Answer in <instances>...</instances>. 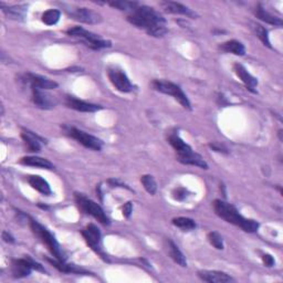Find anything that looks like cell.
Returning a JSON list of instances; mask_svg holds the SVG:
<instances>
[{
    "label": "cell",
    "mask_w": 283,
    "mask_h": 283,
    "mask_svg": "<svg viewBox=\"0 0 283 283\" xmlns=\"http://www.w3.org/2000/svg\"><path fill=\"white\" fill-rule=\"evenodd\" d=\"M127 20L137 28L146 30L150 36L159 38L167 33L165 19L159 12L151 7L138 5L137 8L134 9L127 17Z\"/></svg>",
    "instance_id": "obj_1"
},
{
    "label": "cell",
    "mask_w": 283,
    "mask_h": 283,
    "mask_svg": "<svg viewBox=\"0 0 283 283\" xmlns=\"http://www.w3.org/2000/svg\"><path fill=\"white\" fill-rule=\"evenodd\" d=\"M214 210L216 215L221 219L226 220L229 224H232L237 227H240L242 230L246 232H257L259 229V222L253 219L245 218L244 216L240 215L237 210V208L232 205L226 203L224 200L216 199L214 201Z\"/></svg>",
    "instance_id": "obj_2"
},
{
    "label": "cell",
    "mask_w": 283,
    "mask_h": 283,
    "mask_svg": "<svg viewBox=\"0 0 283 283\" xmlns=\"http://www.w3.org/2000/svg\"><path fill=\"white\" fill-rule=\"evenodd\" d=\"M170 144L175 148L177 154V159L181 164L185 165H193L203 168V170H208V164L204 159L203 156L193 151V148L186 144L185 142L180 138V136L176 133H172L168 137Z\"/></svg>",
    "instance_id": "obj_3"
},
{
    "label": "cell",
    "mask_w": 283,
    "mask_h": 283,
    "mask_svg": "<svg viewBox=\"0 0 283 283\" xmlns=\"http://www.w3.org/2000/svg\"><path fill=\"white\" fill-rule=\"evenodd\" d=\"M29 224L32 232L35 233L40 240H41L43 245H45V247L48 248V250L51 252L53 257H55L57 260L65 261V255L55 235H53L48 229L43 227L41 224H39V222L35 219H30Z\"/></svg>",
    "instance_id": "obj_4"
},
{
    "label": "cell",
    "mask_w": 283,
    "mask_h": 283,
    "mask_svg": "<svg viewBox=\"0 0 283 283\" xmlns=\"http://www.w3.org/2000/svg\"><path fill=\"white\" fill-rule=\"evenodd\" d=\"M66 33H68L70 37H76L81 39L86 46H89V48L94 50L110 48L112 45L110 41L101 39L98 35H96V33L87 31L83 29L82 27H73V28H70L68 31H66Z\"/></svg>",
    "instance_id": "obj_5"
},
{
    "label": "cell",
    "mask_w": 283,
    "mask_h": 283,
    "mask_svg": "<svg viewBox=\"0 0 283 283\" xmlns=\"http://www.w3.org/2000/svg\"><path fill=\"white\" fill-rule=\"evenodd\" d=\"M152 85L156 91L173 97L175 100L178 101V102L181 104V106L185 107V109L192 110V105H191L190 100H188L184 91L181 90L177 84L170 82V81L155 80V81H153Z\"/></svg>",
    "instance_id": "obj_6"
},
{
    "label": "cell",
    "mask_w": 283,
    "mask_h": 283,
    "mask_svg": "<svg viewBox=\"0 0 283 283\" xmlns=\"http://www.w3.org/2000/svg\"><path fill=\"white\" fill-rule=\"evenodd\" d=\"M76 203H77V206L79 207V209L82 213L86 215H91L92 217L100 221L101 224L103 225L110 224L109 217H107L106 214L102 209V207L98 205L96 201L85 197L82 194H76Z\"/></svg>",
    "instance_id": "obj_7"
},
{
    "label": "cell",
    "mask_w": 283,
    "mask_h": 283,
    "mask_svg": "<svg viewBox=\"0 0 283 283\" xmlns=\"http://www.w3.org/2000/svg\"><path fill=\"white\" fill-rule=\"evenodd\" d=\"M64 133L68 136H70L71 138L76 139L78 143L82 144L84 147L90 148V150L101 151V148H102V146H103L102 140L99 139L96 136L91 135V134H89V133H85V132L81 131L79 129H76V127L65 126L64 127Z\"/></svg>",
    "instance_id": "obj_8"
},
{
    "label": "cell",
    "mask_w": 283,
    "mask_h": 283,
    "mask_svg": "<svg viewBox=\"0 0 283 283\" xmlns=\"http://www.w3.org/2000/svg\"><path fill=\"white\" fill-rule=\"evenodd\" d=\"M32 269H36L38 271L44 272L43 267L33 261L31 258L27 259H15L11 262V272L15 278H25L28 277L31 273Z\"/></svg>",
    "instance_id": "obj_9"
},
{
    "label": "cell",
    "mask_w": 283,
    "mask_h": 283,
    "mask_svg": "<svg viewBox=\"0 0 283 283\" xmlns=\"http://www.w3.org/2000/svg\"><path fill=\"white\" fill-rule=\"evenodd\" d=\"M107 76H109L111 83L120 92L129 93L134 90V85L131 83L130 79L127 78L123 70L116 68V66H113V68L107 70Z\"/></svg>",
    "instance_id": "obj_10"
},
{
    "label": "cell",
    "mask_w": 283,
    "mask_h": 283,
    "mask_svg": "<svg viewBox=\"0 0 283 283\" xmlns=\"http://www.w3.org/2000/svg\"><path fill=\"white\" fill-rule=\"evenodd\" d=\"M82 235H83V238L85 239L86 244L89 245L98 254H100L104 260H106V255L104 254L102 248H101V231H100V229L96 225L90 224V225H87L82 230Z\"/></svg>",
    "instance_id": "obj_11"
},
{
    "label": "cell",
    "mask_w": 283,
    "mask_h": 283,
    "mask_svg": "<svg viewBox=\"0 0 283 283\" xmlns=\"http://www.w3.org/2000/svg\"><path fill=\"white\" fill-rule=\"evenodd\" d=\"M23 83L28 84L31 89H40V90H52L56 89L58 83L48 78H44L38 74L27 73L22 78Z\"/></svg>",
    "instance_id": "obj_12"
},
{
    "label": "cell",
    "mask_w": 283,
    "mask_h": 283,
    "mask_svg": "<svg viewBox=\"0 0 283 283\" xmlns=\"http://www.w3.org/2000/svg\"><path fill=\"white\" fill-rule=\"evenodd\" d=\"M71 17L78 21L87 25H97L102 22V16L100 13L87 8H77L71 11Z\"/></svg>",
    "instance_id": "obj_13"
},
{
    "label": "cell",
    "mask_w": 283,
    "mask_h": 283,
    "mask_svg": "<svg viewBox=\"0 0 283 283\" xmlns=\"http://www.w3.org/2000/svg\"><path fill=\"white\" fill-rule=\"evenodd\" d=\"M32 91V101L39 109L50 110L57 105V100L46 94L43 90L40 89H31Z\"/></svg>",
    "instance_id": "obj_14"
},
{
    "label": "cell",
    "mask_w": 283,
    "mask_h": 283,
    "mask_svg": "<svg viewBox=\"0 0 283 283\" xmlns=\"http://www.w3.org/2000/svg\"><path fill=\"white\" fill-rule=\"evenodd\" d=\"M65 105L69 107V109L76 110L79 112H84V113H93L102 110V106L97 105V104H92V103H87L84 102V101H81L79 99H76L73 97H66L65 98Z\"/></svg>",
    "instance_id": "obj_15"
},
{
    "label": "cell",
    "mask_w": 283,
    "mask_h": 283,
    "mask_svg": "<svg viewBox=\"0 0 283 283\" xmlns=\"http://www.w3.org/2000/svg\"><path fill=\"white\" fill-rule=\"evenodd\" d=\"M233 71L237 74V77L244 82V84L247 86L248 90H250L251 92H255L254 89L258 85V80L254 77H252L250 73H249L246 68L240 63H235L233 65Z\"/></svg>",
    "instance_id": "obj_16"
},
{
    "label": "cell",
    "mask_w": 283,
    "mask_h": 283,
    "mask_svg": "<svg viewBox=\"0 0 283 283\" xmlns=\"http://www.w3.org/2000/svg\"><path fill=\"white\" fill-rule=\"evenodd\" d=\"M198 277L206 282L210 283H227L231 282L233 279L225 272L221 271H209V270H201L198 271Z\"/></svg>",
    "instance_id": "obj_17"
},
{
    "label": "cell",
    "mask_w": 283,
    "mask_h": 283,
    "mask_svg": "<svg viewBox=\"0 0 283 283\" xmlns=\"http://www.w3.org/2000/svg\"><path fill=\"white\" fill-rule=\"evenodd\" d=\"M161 7H163V9L166 12L170 13H175V15H184L187 17L191 18H195L197 17L196 12H194L193 10H191L188 7L181 5L179 3H174V2H164L161 3Z\"/></svg>",
    "instance_id": "obj_18"
},
{
    "label": "cell",
    "mask_w": 283,
    "mask_h": 283,
    "mask_svg": "<svg viewBox=\"0 0 283 283\" xmlns=\"http://www.w3.org/2000/svg\"><path fill=\"white\" fill-rule=\"evenodd\" d=\"M20 163L26 166L42 168V170H48V171L55 170V165H53L50 160L42 158V157H38V156L22 157L21 159H20Z\"/></svg>",
    "instance_id": "obj_19"
},
{
    "label": "cell",
    "mask_w": 283,
    "mask_h": 283,
    "mask_svg": "<svg viewBox=\"0 0 283 283\" xmlns=\"http://www.w3.org/2000/svg\"><path fill=\"white\" fill-rule=\"evenodd\" d=\"M28 183L30 184V186L33 188V190L41 193L42 195H44V196H50V195L52 194L49 183L45 179H43L42 177L36 176V175H33V176H29Z\"/></svg>",
    "instance_id": "obj_20"
},
{
    "label": "cell",
    "mask_w": 283,
    "mask_h": 283,
    "mask_svg": "<svg viewBox=\"0 0 283 283\" xmlns=\"http://www.w3.org/2000/svg\"><path fill=\"white\" fill-rule=\"evenodd\" d=\"M166 245H167V251H168V253H170L171 258L180 267H183V268L187 267L186 257L184 255V253L179 250V248L170 239L166 240Z\"/></svg>",
    "instance_id": "obj_21"
},
{
    "label": "cell",
    "mask_w": 283,
    "mask_h": 283,
    "mask_svg": "<svg viewBox=\"0 0 283 283\" xmlns=\"http://www.w3.org/2000/svg\"><path fill=\"white\" fill-rule=\"evenodd\" d=\"M21 137L25 140L26 146L29 152L38 153L41 150V144H40L39 137H37L35 134H32V132L23 130L21 133Z\"/></svg>",
    "instance_id": "obj_22"
},
{
    "label": "cell",
    "mask_w": 283,
    "mask_h": 283,
    "mask_svg": "<svg viewBox=\"0 0 283 283\" xmlns=\"http://www.w3.org/2000/svg\"><path fill=\"white\" fill-rule=\"evenodd\" d=\"M255 17L259 18L260 20H262V21H265L269 25H273V26H278V27H282V25H283L281 18H278V17L271 15V13H269L267 10H265V8L261 5H258L257 9H255Z\"/></svg>",
    "instance_id": "obj_23"
},
{
    "label": "cell",
    "mask_w": 283,
    "mask_h": 283,
    "mask_svg": "<svg viewBox=\"0 0 283 283\" xmlns=\"http://www.w3.org/2000/svg\"><path fill=\"white\" fill-rule=\"evenodd\" d=\"M220 49L228 53H233L235 56H245L246 49L245 45L237 40H230V41L224 42L220 45Z\"/></svg>",
    "instance_id": "obj_24"
},
{
    "label": "cell",
    "mask_w": 283,
    "mask_h": 283,
    "mask_svg": "<svg viewBox=\"0 0 283 283\" xmlns=\"http://www.w3.org/2000/svg\"><path fill=\"white\" fill-rule=\"evenodd\" d=\"M4 12L6 13L7 17H9L10 19L21 20L26 16L27 8L25 6H12V7H8V8L4 9Z\"/></svg>",
    "instance_id": "obj_25"
},
{
    "label": "cell",
    "mask_w": 283,
    "mask_h": 283,
    "mask_svg": "<svg viewBox=\"0 0 283 283\" xmlns=\"http://www.w3.org/2000/svg\"><path fill=\"white\" fill-rule=\"evenodd\" d=\"M173 225L178 228L184 229V230H193L196 228V222L192 218L187 217H177L173 219Z\"/></svg>",
    "instance_id": "obj_26"
},
{
    "label": "cell",
    "mask_w": 283,
    "mask_h": 283,
    "mask_svg": "<svg viewBox=\"0 0 283 283\" xmlns=\"http://www.w3.org/2000/svg\"><path fill=\"white\" fill-rule=\"evenodd\" d=\"M252 29L255 33V36H257L262 42H264V44L269 46V48H271L270 40H269V36H268V30L265 28V27L259 23H252Z\"/></svg>",
    "instance_id": "obj_27"
},
{
    "label": "cell",
    "mask_w": 283,
    "mask_h": 283,
    "mask_svg": "<svg viewBox=\"0 0 283 283\" xmlns=\"http://www.w3.org/2000/svg\"><path fill=\"white\" fill-rule=\"evenodd\" d=\"M60 16H61V13H60L59 10L49 9V10H46L45 12H43L42 22L45 23V25H48V26H53L59 21Z\"/></svg>",
    "instance_id": "obj_28"
},
{
    "label": "cell",
    "mask_w": 283,
    "mask_h": 283,
    "mask_svg": "<svg viewBox=\"0 0 283 283\" xmlns=\"http://www.w3.org/2000/svg\"><path fill=\"white\" fill-rule=\"evenodd\" d=\"M140 183L143 184L144 188L146 190V192L151 195H154L157 191V185L156 181L153 178V176L151 175H144V176L140 177Z\"/></svg>",
    "instance_id": "obj_29"
},
{
    "label": "cell",
    "mask_w": 283,
    "mask_h": 283,
    "mask_svg": "<svg viewBox=\"0 0 283 283\" xmlns=\"http://www.w3.org/2000/svg\"><path fill=\"white\" fill-rule=\"evenodd\" d=\"M110 6H112L113 8H116L119 10H131L133 11L135 8H137L138 4L137 3H133V2H111L109 3Z\"/></svg>",
    "instance_id": "obj_30"
},
{
    "label": "cell",
    "mask_w": 283,
    "mask_h": 283,
    "mask_svg": "<svg viewBox=\"0 0 283 283\" xmlns=\"http://www.w3.org/2000/svg\"><path fill=\"white\" fill-rule=\"evenodd\" d=\"M208 240H209L210 244L218 250H222L224 249V240L222 237L218 232H209L208 233Z\"/></svg>",
    "instance_id": "obj_31"
},
{
    "label": "cell",
    "mask_w": 283,
    "mask_h": 283,
    "mask_svg": "<svg viewBox=\"0 0 283 283\" xmlns=\"http://www.w3.org/2000/svg\"><path fill=\"white\" fill-rule=\"evenodd\" d=\"M174 198L176 200H184L187 197V191L183 187H178L173 193Z\"/></svg>",
    "instance_id": "obj_32"
},
{
    "label": "cell",
    "mask_w": 283,
    "mask_h": 283,
    "mask_svg": "<svg viewBox=\"0 0 283 283\" xmlns=\"http://www.w3.org/2000/svg\"><path fill=\"white\" fill-rule=\"evenodd\" d=\"M262 261H264V264L266 267H269V268H271L274 266L275 264V261L273 259V257L271 254H264L262 255Z\"/></svg>",
    "instance_id": "obj_33"
},
{
    "label": "cell",
    "mask_w": 283,
    "mask_h": 283,
    "mask_svg": "<svg viewBox=\"0 0 283 283\" xmlns=\"http://www.w3.org/2000/svg\"><path fill=\"white\" fill-rule=\"evenodd\" d=\"M122 211H123V216H124V217H126V218H129V217H130L131 214H132V211H133V205H132L131 201H129V203L124 204V206L122 207Z\"/></svg>",
    "instance_id": "obj_34"
},
{
    "label": "cell",
    "mask_w": 283,
    "mask_h": 283,
    "mask_svg": "<svg viewBox=\"0 0 283 283\" xmlns=\"http://www.w3.org/2000/svg\"><path fill=\"white\" fill-rule=\"evenodd\" d=\"M209 146L213 148L214 151H216V152H219V153H228V152H227V148H226L225 146H222V145L218 144V143H211V144H209Z\"/></svg>",
    "instance_id": "obj_35"
},
{
    "label": "cell",
    "mask_w": 283,
    "mask_h": 283,
    "mask_svg": "<svg viewBox=\"0 0 283 283\" xmlns=\"http://www.w3.org/2000/svg\"><path fill=\"white\" fill-rule=\"evenodd\" d=\"M3 239L6 241V242H10V244H13L15 242V238L12 237V235L10 233H8L7 231H4L3 232Z\"/></svg>",
    "instance_id": "obj_36"
}]
</instances>
